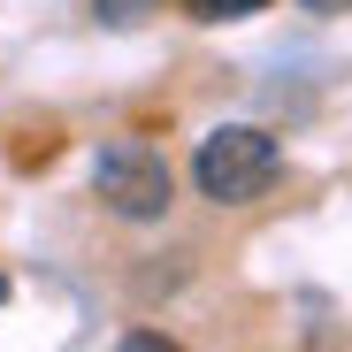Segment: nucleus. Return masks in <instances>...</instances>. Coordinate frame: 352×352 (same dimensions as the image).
<instances>
[{
  "label": "nucleus",
  "mask_w": 352,
  "mask_h": 352,
  "mask_svg": "<svg viewBox=\"0 0 352 352\" xmlns=\"http://www.w3.org/2000/svg\"><path fill=\"white\" fill-rule=\"evenodd\" d=\"M276 168H283L276 131H261V123H222V131H207L199 153H192V184H199L214 207H245V199H261V192L276 184Z\"/></svg>",
  "instance_id": "f257e3e1"
},
{
  "label": "nucleus",
  "mask_w": 352,
  "mask_h": 352,
  "mask_svg": "<svg viewBox=\"0 0 352 352\" xmlns=\"http://www.w3.org/2000/svg\"><path fill=\"white\" fill-rule=\"evenodd\" d=\"M92 192H100L107 214H123V222H161L168 199H176V176H168V161H161L153 146L115 138V146H100V161H92Z\"/></svg>",
  "instance_id": "f03ea898"
},
{
  "label": "nucleus",
  "mask_w": 352,
  "mask_h": 352,
  "mask_svg": "<svg viewBox=\"0 0 352 352\" xmlns=\"http://www.w3.org/2000/svg\"><path fill=\"white\" fill-rule=\"evenodd\" d=\"M153 8H161V0H92V23L100 31H138Z\"/></svg>",
  "instance_id": "7ed1b4c3"
},
{
  "label": "nucleus",
  "mask_w": 352,
  "mask_h": 352,
  "mask_svg": "<svg viewBox=\"0 0 352 352\" xmlns=\"http://www.w3.org/2000/svg\"><path fill=\"white\" fill-rule=\"evenodd\" d=\"M184 8H192L199 23H238V16H261L268 0H184Z\"/></svg>",
  "instance_id": "20e7f679"
},
{
  "label": "nucleus",
  "mask_w": 352,
  "mask_h": 352,
  "mask_svg": "<svg viewBox=\"0 0 352 352\" xmlns=\"http://www.w3.org/2000/svg\"><path fill=\"white\" fill-rule=\"evenodd\" d=\"M115 352H176V344H168V337H153V329H131Z\"/></svg>",
  "instance_id": "39448f33"
},
{
  "label": "nucleus",
  "mask_w": 352,
  "mask_h": 352,
  "mask_svg": "<svg viewBox=\"0 0 352 352\" xmlns=\"http://www.w3.org/2000/svg\"><path fill=\"white\" fill-rule=\"evenodd\" d=\"M299 8H307V16H344L352 0H299Z\"/></svg>",
  "instance_id": "423d86ee"
},
{
  "label": "nucleus",
  "mask_w": 352,
  "mask_h": 352,
  "mask_svg": "<svg viewBox=\"0 0 352 352\" xmlns=\"http://www.w3.org/2000/svg\"><path fill=\"white\" fill-rule=\"evenodd\" d=\"M0 307H8V276H0Z\"/></svg>",
  "instance_id": "0eeeda50"
}]
</instances>
